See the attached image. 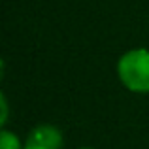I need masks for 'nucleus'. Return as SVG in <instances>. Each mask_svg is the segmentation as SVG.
<instances>
[{"label":"nucleus","mask_w":149,"mask_h":149,"mask_svg":"<svg viewBox=\"0 0 149 149\" xmlns=\"http://www.w3.org/2000/svg\"><path fill=\"white\" fill-rule=\"evenodd\" d=\"M121 83L132 93H149V49H130L117 62Z\"/></svg>","instance_id":"obj_1"},{"label":"nucleus","mask_w":149,"mask_h":149,"mask_svg":"<svg viewBox=\"0 0 149 149\" xmlns=\"http://www.w3.org/2000/svg\"><path fill=\"white\" fill-rule=\"evenodd\" d=\"M62 132L53 125H38L26 136L23 149H62Z\"/></svg>","instance_id":"obj_2"},{"label":"nucleus","mask_w":149,"mask_h":149,"mask_svg":"<svg viewBox=\"0 0 149 149\" xmlns=\"http://www.w3.org/2000/svg\"><path fill=\"white\" fill-rule=\"evenodd\" d=\"M0 149H23V146H21L19 138L13 134V132H10L8 128H4L2 134H0Z\"/></svg>","instance_id":"obj_3"},{"label":"nucleus","mask_w":149,"mask_h":149,"mask_svg":"<svg viewBox=\"0 0 149 149\" xmlns=\"http://www.w3.org/2000/svg\"><path fill=\"white\" fill-rule=\"evenodd\" d=\"M0 104H2V117H0V123H2V127L6 125V121H8V100H6V96H0Z\"/></svg>","instance_id":"obj_4"},{"label":"nucleus","mask_w":149,"mask_h":149,"mask_svg":"<svg viewBox=\"0 0 149 149\" xmlns=\"http://www.w3.org/2000/svg\"><path fill=\"white\" fill-rule=\"evenodd\" d=\"M81 149H91V147H81Z\"/></svg>","instance_id":"obj_5"}]
</instances>
